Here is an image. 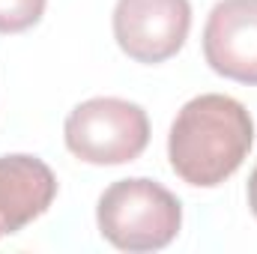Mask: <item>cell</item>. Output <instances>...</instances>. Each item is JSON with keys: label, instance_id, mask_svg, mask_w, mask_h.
Instances as JSON below:
<instances>
[{"label": "cell", "instance_id": "obj_1", "mask_svg": "<svg viewBox=\"0 0 257 254\" xmlns=\"http://www.w3.org/2000/svg\"><path fill=\"white\" fill-rule=\"evenodd\" d=\"M254 147V120L242 102L203 93L186 102L168 135L174 174L197 189H215L239 171Z\"/></svg>", "mask_w": 257, "mask_h": 254}, {"label": "cell", "instance_id": "obj_6", "mask_svg": "<svg viewBox=\"0 0 257 254\" xmlns=\"http://www.w3.org/2000/svg\"><path fill=\"white\" fill-rule=\"evenodd\" d=\"M57 197V177L36 156H0V233H18L48 212Z\"/></svg>", "mask_w": 257, "mask_h": 254}, {"label": "cell", "instance_id": "obj_8", "mask_svg": "<svg viewBox=\"0 0 257 254\" xmlns=\"http://www.w3.org/2000/svg\"><path fill=\"white\" fill-rule=\"evenodd\" d=\"M248 206H251V212H254V218H257V165H254V171H251V177H248Z\"/></svg>", "mask_w": 257, "mask_h": 254}, {"label": "cell", "instance_id": "obj_4", "mask_svg": "<svg viewBox=\"0 0 257 254\" xmlns=\"http://www.w3.org/2000/svg\"><path fill=\"white\" fill-rule=\"evenodd\" d=\"M189 27V0H117L114 6V39L138 63L171 60L186 45Z\"/></svg>", "mask_w": 257, "mask_h": 254}, {"label": "cell", "instance_id": "obj_3", "mask_svg": "<svg viewBox=\"0 0 257 254\" xmlns=\"http://www.w3.org/2000/svg\"><path fill=\"white\" fill-rule=\"evenodd\" d=\"M66 147L87 165H126L150 144L147 111L128 99L96 96L72 108L63 126Z\"/></svg>", "mask_w": 257, "mask_h": 254}, {"label": "cell", "instance_id": "obj_5", "mask_svg": "<svg viewBox=\"0 0 257 254\" xmlns=\"http://www.w3.org/2000/svg\"><path fill=\"white\" fill-rule=\"evenodd\" d=\"M203 57L212 72L257 84V0H218L203 27Z\"/></svg>", "mask_w": 257, "mask_h": 254}, {"label": "cell", "instance_id": "obj_7", "mask_svg": "<svg viewBox=\"0 0 257 254\" xmlns=\"http://www.w3.org/2000/svg\"><path fill=\"white\" fill-rule=\"evenodd\" d=\"M48 0H0V33H24L39 24Z\"/></svg>", "mask_w": 257, "mask_h": 254}, {"label": "cell", "instance_id": "obj_2", "mask_svg": "<svg viewBox=\"0 0 257 254\" xmlns=\"http://www.w3.org/2000/svg\"><path fill=\"white\" fill-rule=\"evenodd\" d=\"M96 224L99 233L120 251H159L177 239L183 206L177 194L156 180H120L99 197Z\"/></svg>", "mask_w": 257, "mask_h": 254}]
</instances>
